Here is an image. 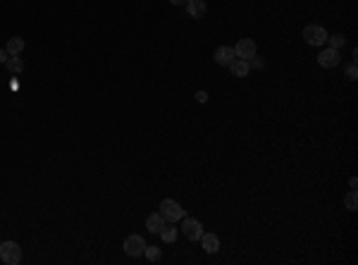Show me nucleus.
I'll return each instance as SVG.
<instances>
[{"label": "nucleus", "mask_w": 358, "mask_h": 265, "mask_svg": "<svg viewBox=\"0 0 358 265\" xmlns=\"http://www.w3.org/2000/svg\"><path fill=\"white\" fill-rule=\"evenodd\" d=\"M169 3H172V5H187L189 0H169Z\"/></svg>", "instance_id": "b1692460"}, {"label": "nucleus", "mask_w": 358, "mask_h": 265, "mask_svg": "<svg viewBox=\"0 0 358 265\" xmlns=\"http://www.w3.org/2000/svg\"><path fill=\"white\" fill-rule=\"evenodd\" d=\"M8 53L10 55H22V50H24V39H20V36H12L10 41H8Z\"/></svg>", "instance_id": "2eb2a0df"}, {"label": "nucleus", "mask_w": 358, "mask_h": 265, "mask_svg": "<svg viewBox=\"0 0 358 265\" xmlns=\"http://www.w3.org/2000/svg\"><path fill=\"white\" fill-rule=\"evenodd\" d=\"M229 69H232V74L234 77H249V60H241V58H234L232 62H229Z\"/></svg>", "instance_id": "1a4fd4ad"}, {"label": "nucleus", "mask_w": 358, "mask_h": 265, "mask_svg": "<svg viewBox=\"0 0 358 265\" xmlns=\"http://www.w3.org/2000/svg\"><path fill=\"white\" fill-rule=\"evenodd\" d=\"M162 225H165V217L160 215V213H155V215H148V220H146V229H148L150 234H158Z\"/></svg>", "instance_id": "4468645a"}, {"label": "nucleus", "mask_w": 358, "mask_h": 265, "mask_svg": "<svg viewBox=\"0 0 358 265\" xmlns=\"http://www.w3.org/2000/svg\"><path fill=\"white\" fill-rule=\"evenodd\" d=\"M234 55L241 60H251L256 55V43L253 39H239V43L234 46Z\"/></svg>", "instance_id": "423d86ee"}, {"label": "nucleus", "mask_w": 358, "mask_h": 265, "mask_svg": "<svg viewBox=\"0 0 358 265\" xmlns=\"http://www.w3.org/2000/svg\"><path fill=\"white\" fill-rule=\"evenodd\" d=\"M339 50L337 48H325L322 53L318 55V65L320 67H327V69H332V67H337L339 65Z\"/></svg>", "instance_id": "0eeeda50"}, {"label": "nucleus", "mask_w": 358, "mask_h": 265, "mask_svg": "<svg viewBox=\"0 0 358 265\" xmlns=\"http://www.w3.org/2000/svg\"><path fill=\"white\" fill-rule=\"evenodd\" d=\"M160 239L165 241V244H172L174 239H177V229H174V222H165V225L160 227Z\"/></svg>", "instance_id": "f8f14e48"}, {"label": "nucleus", "mask_w": 358, "mask_h": 265, "mask_svg": "<svg viewBox=\"0 0 358 265\" xmlns=\"http://www.w3.org/2000/svg\"><path fill=\"white\" fill-rule=\"evenodd\" d=\"M143 248H146L143 236L131 234V236H127V239H124V253L131 255V258H139V255H143Z\"/></svg>", "instance_id": "39448f33"}, {"label": "nucleus", "mask_w": 358, "mask_h": 265, "mask_svg": "<svg viewBox=\"0 0 358 265\" xmlns=\"http://www.w3.org/2000/svg\"><path fill=\"white\" fill-rule=\"evenodd\" d=\"M348 187L353 189V191L358 189V179H356V177H351V179H348Z\"/></svg>", "instance_id": "5701e85b"}, {"label": "nucleus", "mask_w": 358, "mask_h": 265, "mask_svg": "<svg viewBox=\"0 0 358 265\" xmlns=\"http://www.w3.org/2000/svg\"><path fill=\"white\" fill-rule=\"evenodd\" d=\"M234 58H237V55H234V48H229V46H220V48L215 50V62L222 65V67H229V62Z\"/></svg>", "instance_id": "6e6552de"}, {"label": "nucleus", "mask_w": 358, "mask_h": 265, "mask_svg": "<svg viewBox=\"0 0 358 265\" xmlns=\"http://www.w3.org/2000/svg\"><path fill=\"white\" fill-rule=\"evenodd\" d=\"M346 79H348V81H356V79H358V69H356V62H351V65H348V67H346Z\"/></svg>", "instance_id": "6ab92c4d"}, {"label": "nucleus", "mask_w": 358, "mask_h": 265, "mask_svg": "<svg viewBox=\"0 0 358 265\" xmlns=\"http://www.w3.org/2000/svg\"><path fill=\"white\" fill-rule=\"evenodd\" d=\"M160 215L165 217V222H177L182 217L187 215L184 213V208L179 206L177 201H172V198H165L162 203H160Z\"/></svg>", "instance_id": "f257e3e1"}, {"label": "nucleus", "mask_w": 358, "mask_h": 265, "mask_svg": "<svg viewBox=\"0 0 358 265\" xmlns=\"http://www.w3.org/2000/svg\"><path fill=\"white\" fill-rule=\"evenodd\" d=\"M327 31H325V27H320V24H308L306 29H303V39H306V43H310V46H325L327 43Z\"/></svg>", "instance_id": "f03ea898"}, {"label": "nucleus", "mask_w": 358, "mask_h": 265, "mask_svg": "<svg viewBox=\"0 0 358 265\" xmlns=\"http://www.w3.org/2000/svg\"><path fill=\"white\" fill-rule=\"evenodd\" d=\"M201 241H203V248H206V253H218L220 251V239L215 234H206L201 236Z\"/></svg>", "instance_id": "9b49d317"}, {"label": "nucleus", "mask_w": 358, "mask_h": 265, "mask_svg": "<svg viewBox=\"0 0 358 265\" xmlns=\"http://www.w3.org/2000/svg\"><path fill=\"white\" fill-rule=\"evenodd\" d=\"M187 12H189V17H194V20H201V17L206 15V3H203V0H189V3H187Z\"/></svg>", "instance_id": "9d476101"}, {"label": "nucleus", "mask_w": 358, "mask_h": 265, "mask_svg": "<svg viewBox=\"0 0 358 265\" xmlns=\"http://www.w3.org/2000/svg\"><path fill=\"white\" fill-rule=\"evenodd\" d=\"M5 65H8V72H10L12 77H20L22 72H24V62H22L20 55H10Z\"/></svg>", "instance_id": "ddd939ff"}, {"label": "nucleus", "mask_w": 358, "mask_h": 265, "mask_svg": "<svg viewBox=\"0 0 358 265\" xmlns=\"http://www.w3.org/2000/svg\"><path fill=\"white\" fill-rule=\"evenodd\" d=\"M344 203H346V208L348 210H358V196H356V191L351 189L346 194V198H344Z\"/></svg>", "instance_id": "dca6fc26"}, {"label": "nucleus", "mask_w": 358, "mask_h": 265, "mask_svg": "<svg viewBox=\"0 0 358 265\" xmlns=\"http://www.w3.org/2000/svg\"><path fill=\"white\" fill-rule=\"evenodd\" d=\"M0 258H3V263L17 265L22 260L20 244H15V241H5V244H0Z\"/></svg>", "instance_id": "7ed1b4c3"}, {"label": "nucleus", "mask_w": 358, "mask_h": 265, "mask_svg": "<svg viewBox=\"0 0 358 265\" xmlns=\"http://www.w3.org/2000/svg\"><path fill=\"white\" fill-rule=\"evenodd\" d=\"M143 255H146V258H148V260H160V248L158 246H146V248H143Z\"/></svg>", "instance_id": "a211bd4d"}, {"label": "nucleus", "mask_w": 358, "mask_h": 265, "mask_svg": "<svg viewBox=\"0 0 358 265\" xmlns=\"http://www.w3.org/2000/svg\"><path fill=\"white\" fill-rule=\"evenodd\" d=\"M327 43H329V48H341L344 43H346V39L341 36V34H334V36H327Z\"/></svg>", "instance_id": "f3484780"}, {"label": "nucleus", "mask_w": 358, "mask_h": 265, "mask_svg": "<svg viewBox=\"0 0 358 265\" xmlns=\"http://www.w3.org/2000/svg\"><path fill=\"white\" fill-rule=\"evenodd\" d=\"M196 100H199V103H206V100H208V93H206V91H199V93H196Z\"/></svg>", "instance_id": "412c9836"}, {"label": "nucleus", "mask_w": 358, "mask_h": 265, "mask_svg": "<svg viewBox=\"0 0 358 265\" xmlns=\"http://www.w3.org/2000/svg\"><path fill=\"white\" fill-rule=\"evenodd\" d=\"M249 67H256V69H263L265 67V62H263V60H258L256 58V55H253V58L249 60Z\"/></svg>", "instance_id": "aec40b11"}, {"label": "nucleus", "mask_w": 358, "mask_h": 265, "mask_svg": "<svg viewBox=\"0 0 358 265\" xmlns=\"http://www.w3.org/2000/svg\"><path fill=\"white\" fill-rule=\"evenodd\" d=\"M184 220V225H182V232H184V236L189 239V241H199L201 236H203V225H201L199 220H194V217H182Z\"/></svg>", "instance_id": "20e7f679"}, {"label": "nucleus", "mask_w": 358, "mask_h": 265, "mask_svg": "<svg viewBox=\"0 0 358 265\" xmlns=\"http://www.w3.org/2000/svg\"><path fill=\"white\" fill-rule=\"evenodd\" d=\"M8 58H10V53L5 48H0V62H8Z\"/></svg>", "instance_id": "4be33fe9"}]
</instances>
